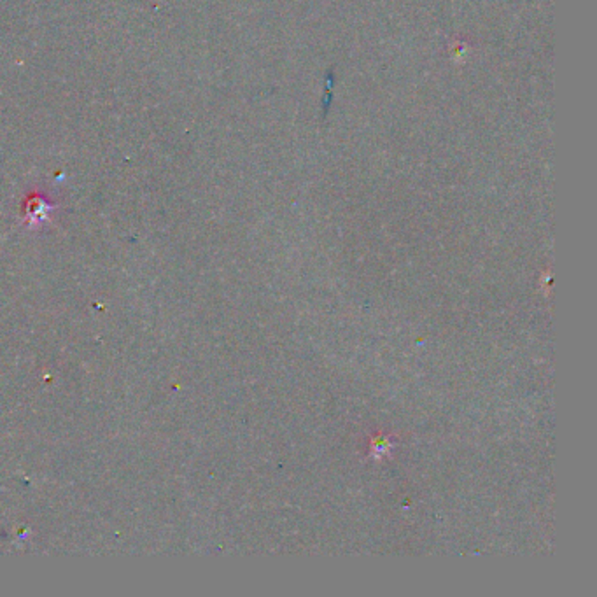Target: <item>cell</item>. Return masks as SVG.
<instances>
[{
  "label": "cell",
  "instance_id": "obj_1",
  "mask_svg": "<svg viewBox=\"0 0 597 597\" xmlns=\"http://www.w3.org/2000/svg\"><path fill=\"white\" fill-rule=\"evenodd\" d=\"M53 209H55V204H51L46 197H42L39 193L30 194V197L26 198L25 205L26 221H28V223H41V221L48 219V216L51 214Z\"/></svg>",
  "mask_w": 597,
  "mask_h": 597
}]
</instances>
